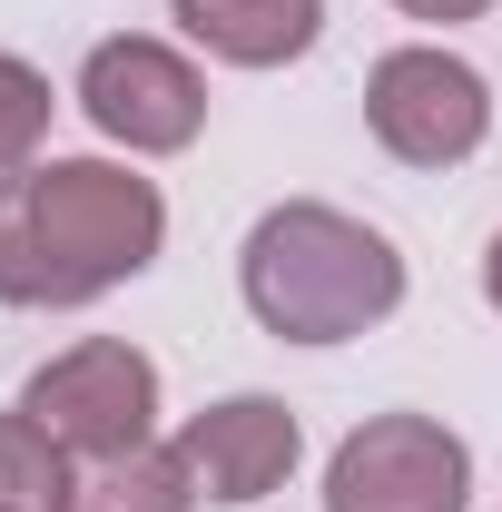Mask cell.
I'll use <instances>...</instances> for the list:
<instances>
[{"label":"cell","instance_id":"obj_1","mask_svg":"<svg viewBox=\"0 0 502 512\" xmlns=\"http://www.w3.org/2000/svg\"><path fill=\"white\" fill-rule=\"evenodd\" d=\"M168 247V197L119 158H30L0 178V306H89Z\"/></svg>","mask_w":502,"mask_h":512},{"label":"cell","instance_id":"obj_2","mask_svg":"<svg viewBox=\"0 0 502 512\" xmlns=\"http://www.w3.org/2000/svg\"><path fill=\"white\" fill-rule=\"evenodd\" d=\"M237 286H247V316L276 345H345V335H365L404 306V256L365 217L286 197L247 227Z\"/></svg>","mask_w":502,"mask_h":512},{"label":"cell","instance_id":"obj_3","mask_svg":"<svg viewBox=\"0 0 502 512\" xmlns=\"http://www.w3.org/2000/svg\"><path fill=\"white\" fill-rule=\"evenodd\" d=\"M20 414H40L79 463H119V453L158 444V365L119 335H89V345H69L30 375Z\"/></svg>","mask_w":502,"mask_h":512},{"label":"cell","instance_id":"obj_4","mask_svg":"<svg viewBox=\"0 0 502 512\" xmlns=\"http://www.w3.org/2000/svg\"><path fill=\"white\" fill-rule=\"evenodd\" d=\"M365 128L404 168H463L493 138V89L453 50H384L365 79Z\"/></svg>","mask_w":502,"mask_h":512},{"label":"cell","instance_id":"obj_5","mask_svg":"<svg viewBox=\"0 0 502 512\" xmlns=\"http://www.w3.org/2000/svg\"><path fill=\"white\" fill-rule=\"evenodd\" d=\"M473 453L434 414H365L325 463V512H463Z\"/></svg>","mask_w":502,"mask_h":512},{"label":"cell","instance_id":"obj_6","mask_svg":"<svg viewBox=\"0 0 502 512\" xmlns=\"http://www.w3.org/2000/svg\"><path fill=\"white\" fill-rule=\"evenodd\" d=\"M79 109L99 138H119L128 158H168L207 128V79L168 40H99L79 60Z\"/></svg>","mask_w":502,"mask_h":512},{"label":"cell","instance_id":"obj_7","mask_svg":"<svg viewBox=\"0 0 502 512\" xmlns=\"http://www.w3.org/2000/svg\"><path fill=\"white\" fill-rule=\"evenodd\" d=\"M178 453H188L197 493L207 503H266L286 473H296V404H276V394H227V404H207L178 424Z\"/></svg>","mask_w":502,"mask_h":512},{"label":"cell","instance_id":"obj_8","mask_svg":"<svg viewBox=\"0 0 502 512\" xmlns=\"http://www.w3.org/2000/svg\"><path fill=\"white\" fill-rule=\"evenodd\" d=\"M168 20L227 69H286L315 50L325 0H168Z\"/></svg>","mask_w":502,"mask_h":512},{"label":"cell","instance_id":"obj_9","mask_svg":"<svg viewBox=\"0 0 502 512\" xmlns=\"http://www.w3.org/2000/svg\"><path fill=\"white\" fill-rule=\"evenodd\" d=\"M79 453L40 424V414H0V512H79Z\"/></svg>","mask_w":502,"mask_h":512},{"label":"cell","instance_id":"obj_10","mask_svg":"<svg viewBox=\"0 0 502 512\" xmlns=\"http://www.w3.org/2000/svg\"><path fill=\"white\" fill-rule=\"evenodd\" d=\"M79 512H197V473L178 444H138L119 463H89Z\"/></svg>","mask_w":502,"mask_h":512},{"label":"cell","instance_id":"obj_11","mask_svg":"<svg viewBox=\"0 0 502 512\" xmlns=\"http://www.w3.org/2000/svg\"><path fill=\"white\" fill-rule=\"evenodd\" d=\"M50 109H60V99H50V79H40L30 60H10V50H0V178L40 158V138H50Z\"/></svg>","mask_w":502,"mask_h":512},{"label":"cell","instance_id":"obj_12","mask_svg":"<svg viewBox=\"0 0 502 512\" xmlns=\"http://www.w3.org/2000/svg\"><path fill=\"white\" fill-rule=\"evenodd\" d=\"M394 10H404V20H443V30H453V20H483L493 0H394Z\"/></svg>","mask_w":502,"mask_h":512},{"label":"cell","instance_id":"obj_13","mask_svg":"<svg viewBox=\"0 0 502 512\" xmlns=\"http://www.w3.org/2000/svg\"><path fill=\"white\" fill-rule=\"evenodd\" d=\"M483 296H493V316H502V237L483 247Z\"/></svg>","mask_w":502,"mask_h":512}]
</instances>
